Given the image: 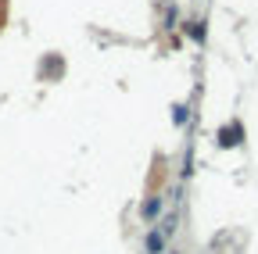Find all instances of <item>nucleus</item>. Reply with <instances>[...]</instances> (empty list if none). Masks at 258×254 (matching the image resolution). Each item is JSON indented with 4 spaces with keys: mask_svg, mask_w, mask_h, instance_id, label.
<instances>
[{
    "mask_svg": "<svg viewBox=\"0 0 258 254\" xmlns=\"http://www.w3.org/2000/svg\"><path fill=\"white\" fill-rule=\"evenodd\" d=\"M158 211H161V201H158V197L144 201V208H140V215H144V218H158Z\"/></svg>",
    "mask_w": 258,
    "mask_h": 254,
    "instance_id": "obj_2",
    "label": "nucleus"
},
{
    "mask_svg": "<svg viewBox=\"0 0 258 254\" xmlns=\"http://www.w3.org/2000/svg\"><path fill=\"white\" fill-rule=\"evenodd\" d=\"M144 247H147V254H161V250H165V236H161V229H151L147 240H144Z\"/></svg>",
    "mask_w": 258,
    "mask_h": 254,
    "instance_id": "obj_1",
    "label": "nucleus"
}]
</instances>
